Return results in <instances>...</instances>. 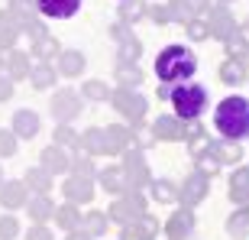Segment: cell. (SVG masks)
Returning <instances> with one entry per match:
<instances>
[{
    "label": "cell",
    "mask_w": 249,
    "mask_h": 240,
    "mask_svg": "<svg viewBox=\"0 0 249 240\" xmlns=\"http://www.w3.org/2000/svg\"><path fill=\"white\" fill-rule=\"evenodd\" d=\"M249 75H246V65H243V59H223V65H220V81L223 84H243Z\"/></svg>",
    "instance_id": "obj_26"
},
{
    "label": "cell",
    "mask_w": 249,
    "mask_h": 240,
    "mask_svg": "<svg viewBox=\"0 0 249 240\" xmlns=\"http://www.w3.org/2000/svg\"><path fill=\"white\" fill-rule=\"evenodd\" d=\"M110 104H113V107H117V111H120L126 120H133V123H142V117H146V98H142L139 91L117 88V91H110Z\"/></svg>",
    "instance_id": "obj_5"
},
{
    "label": "cell",
    "mask_w": 249,
    "mask_h": 240,
    "mask_svg": "<svg viewBox=\"0 0 249 240\" xmlns=\"http://www.w3.org/2000/svg\"><path fill=\"white\" fill-rule=\"evenodd\" d=\"M227 234L236 240H243L249 234V208L243 204V208H236V211L230 214V221H227Z\"/></svg>",
    "instance_id": "obj_33"
},
{
    "label": "cell",
    "mask_w": 249,
    "mask_h": 240,
    "mask_svg": "<svg viewBox=\"0 0 249 240\" xmlns=\"http://www.w3.org/2000/svg\"><path fill=\"white\" fill-rule=\"evenodd\" d=\"M149 188H152V198H156L159 204H168V201H175L178 198V188H175V182H172V179H152V182H149Z\"/></svg>",
    "instance_id": "obj_32"
},
{
    "label": "cell",
    "mask_w": 249,
    "mask_h": 240,
    "mask_svg": "<svg viewBox=\"0 0 249 240\" xmlns=\"http://www.w3.org/2000/svg\"><path fill=\"white\" fill-rule=\"evenodd\" d=\"M71 176H74V179H88V182L97 176V169H94V162H91V156H88V153H78V156H71Z\"/></svg>",
    "instance_id": "obj_39"
},
{
    "label": "cell",
    "mask_w": 249,
    "mask_h": 240,
    "mask_svg": "<svg viewBox=\"0 0 249 240\" xmlns=\"http://www.w3.org/2000/svg\"><path fill=\"white\" fill-rule=\"evenodd\" d=\"M10 13L13 17H19V13H36V0H13Z\"/></svg>",
    "instance_id": "obj_51"
},
{
    "label": "cell",
    "mask_w": 249,
    "mask_h": 240,
    "mask_svg": "<svg viewBox=\"0 0 249 240\" xmlns=\"http://www.w3.org/2000/svg\"><path fill=\"white\" fill-rule=\"evenodd\" d=\"M97 182L104 185V192H107V195H123L129 188L120 166H110V169H104V172H97Z\"/></svg>",
    "instance_id": "obj_22"
},
{
    "label": "cell",
    "mask_w": 249,
    "mask_h": 240,
    "mask_svg": "<svg viewBox=\"0 0 249 240\" xmlns=\"http://www.w3.org/2000/svg\"><path fill=\"white\" fill-rule=\"evenodd\" d=\"M81 94L68 91V88H62V91L52 98V117H55V123H71L78 114H81Z\"/></svg>",
    "instance_id": "obj_7"
},
{
    "label": "cell",
    "mask_w": 249,
    "mask_h": 240,
    "mask_svg": "<svg viewBox=\"0 0 249 240\" xmlns=\"http://www.w3.org/2000/svg\"><path fill=\"white\" fill-rule=\"evenodd\" d=\"M78 137H81V133H74L71 123H58L55 127V146H62V149L78 146Z\"/></svg>",
    "instance_id": "obj_42"
},
{
    "label": "cell",
    "mask_w": 249,
    "mask_h": 240,
    "mask_svg": "<svg viewBox=\"0 0 249 240\" xmlns=\"http://www.w3.org/2000/svg\"><path fill=\"white\" fill-rule=\"evenodd\" d=\"M197 72V56H194L188 46H165L162 52L156 56V75H159V84H185L188 78H194Z\"/></svg>",
    "instance_id": "obj_2"
},
{
    "label": "cell",
    "mask_w": 249,
    "mask_h": 240,
    "mask_svg": "<svg viewBox=\"0 0 249 240\" xmlns=\"http://www.w3.org/2000/svg\"><path fill=\"white\" fill-rule=\"evenodd\" d=\"M26 240H55V237H52V231H49L46 224H33L29 234H26Z\"/></svg>",
    "instance_id": "obj_50"
},
{
    "label": "cell",
    "mask_w": 249,
    "mask_h": 240,
    "mask_svg": "<svg viewBox=\"0 0 249 240\" xmlns=\"http://www.w3.org/2000/svg\"><path fill=\"white\" fill-rule=\"evenodd\" d=\"M52 218H55L58 221V227H62V231H78V227H81V214H78V204H62V208H55V214H52Z\"/></svg>",
    "instance_id": "obj_30"
},
{
    "label": "cell",
    "mask_w": 249,
    "mask_h": 240,
    "mask_svg": "<svg viewBox=\"0 0 249 240\" xmlns=\"http://www.w3.org/2000/svg\"><path fill=\"white\" fill-rule=\"evenodd\" d=\"M207 29H211V33L220 39V42H227V39L236 36L240 23L233 20V13H230L227 7H213V10H211V17H207Z\"/></svg>",
    "instance_id": "obj_9"
},
{
    "label": "cell",
    "mask_w": 249,
    "mask_h": 240,
    "mask_svg": "<svg viewBox=\"0 0 249 240\" xmlns=\"http://www.w3.org/2000/svg\"><path fill=\"white\" fill-rule=\"evenodd\" d=\"M17 234H19V221L13 214H3L0 218V240H13Z\"/></svg>",
    "instance_id": "obj_46"
},
{
    "label": "cell",
    "mask_w": 249,
    "mask_h": 240,
    "mask_svg": "<svg viewBox=\"0 0 249 240\" xmlns=\"http://www.w3.org/2000/svg\"><path fill=\"white\" fill-rule=\"evenodd\" d=\"M26 211H29V218H33V224H46L49 218L55 214V204H52L49 195H36V198L26 201Z\"/></svg>",
    "instance_id": "obj_24"
},
{
    "label": "cell",
    "mask_w": 249,
    "mask_h": 240,
    "mask_svg": "<svg viewBox=\"0 0 249 240\" xmlns=\"http://www.w3.org/2000/svg\"><path fill=\"white\" fill-rule=\"evenodd\" d=\"M120 3H126V0H120Z\"/></svg>",
    "instance_id": "obj_62"
},
{
    "label": "cell",
    "mask_w": 249,
    "mask_h": 240,
    "mask_svg": "<svg viewBox=\"0 0 249 240\" xmlns=\"http://www.w3.org/2000/svg\"><path fill=\"white\" fill-rule=\"evenodd\" d=\"M152 133L168 140V143H178V140H188V123H181L175 114H162V117H156V123H152Z\"/></svg>",
    "instance_id": "obj_11"
},
{
    "label": "cell",
    "mask_w": 249,
    "mask_h": 240,
    "mask_svg": "<svg viewBox=\"0 0 249 240\" xmlns=\"http://www.w3.org/2000/svg\"><path fill=\"white\" fill-rule=\"evenodd\" d=\"M146 214V195L139 192V188H126V192L117 198V201L110 204V211H107V218L117 224H136L139 218Z\"/></svg>",
    "instance_id": "obj_4"
},
{
    "label": "cell",
    "mask_w": 249,
    "mask_h": 240,
    "mask_svg": "<svg viewBox=\"0 0 249 240\" xmlns=\"http://www.w3.org/2000/svg\"><path fill=\"white\" fill-rule=\"evenodd\" d=\"M104 137H107V156H123V153L129 149V130L120 127V123L107 127Z\"/></svg>",
    "instance_id": "obj_21"
},
{
    "label": "cell",
    "mask_w": 249,
    "mask_h": 240,
    "mask_svg": "<svg viewBox=\"0 0 249 240\" xmlns=\"http://www.w3.org/2000/svg\"><path fill=\"white\" fill-rule=\"evenodd\" d=\"M188 7L194 10V17L201 13V10H211V0H188Z\"/></svg>",
    "instance_id": "obj_55"
},
{
    "label": "cell",
    "mask_w": 249,
    "mask_h": 240,
    "mask_svg": "<svg viewBox=\"0 0 249 240\" xmlns=\"http://www.w3.org/2000/svg\"><path fill=\"white\" fill-rule=\"evenodd\" d=\"M110 36L117 39V42H123V39H129L133 33H129V26H126V23H120V20H117V23L110 26Z\"/></svg>",
    "instance_id": "obj_52"
},
{
    "label": "cell",
    "mask_w": 249,
    "mask_h": 240,
    "mask_svg": "<svg viewBox=\"0 0 249 240\" xmlns=\"http://www.w3.org/2000/svg\"><path fill=\"white\" fill-rule=\"evenodd\" d=\"M123 176H126V185L129 188H146L149 182H152V176H149V166H146V159H142V153L139 149H126L123 153Z\"/></svg>",
    "instance_id": "obj_6"
},
{
    "label": "cell",
    "mask_w": 249,
    "mask_h": 240,
    "mask_svg": "<svg viewBox=\"0 0 249 240\" xmlns=\"http://www.w3.org/2000/svg\"><path fill=\"white\" fill-rule=\"evenodd\" d=\"M81 94L88 101H110V84L101 81V78H91V81L81 84Z\"/></svg>",
    "instance_id": "obj_38"
},
{
    "label": "cell",
    "mask_w": 249,
    "mask_h": 240,
    "mask_svg": "<svg viewBox=\"0 0 249 240\" xmlns=\"http://www.w3.org/2000/svg\"><path fill=\"white\" fill-rule=\"evenodd\" d=\"M23 182H26V188H33L36 195H49V188H52V176H49L42 166H33Z\"/></svg>",
    "instance_id": "obj_31"
},
{
    "label": "cell",
    "mask_w": 249,
    "mask_h": 240,
    "mask_svg": "<svg viewBox=\"0 0 249 240\" xmlns=\"http://www.w3.org/2000/svg\"><path fill=\"white\" fill-rule=\"evenodd\" d=\"M120 240H149V237H142V231H139L136 224H126L120 231Z\"/></svg>",
    "instance_id": "obj_53"
},
{
    "label": "cell",
    "mask_w": 249,
    "mask_h": 240,
    "mask_svg": "<svg viewBox=\"0 0 249 240\" xmlns=\"http://www.w3.org/2000/svg\"><path fill=\"white\" fill-rule=\"evenodd\" d=\"M0 68H3V52H0Z\"/></svg>",
    "instance_id": "obj_61"
},
{
    "label": "cell",
    "mask_w": 249,
    "mask_h": 240,
    "mask_svg": "<svg viewBox=\"0 0 249 240\" xmlns=\"http://www.w3.org/2000/svg\"><path fill=\"white\" fill-rule=\"evenodd\" d=\"M84 62H88V59H84L78 49H62V52H58L55 72H58V75H65V78H78V75L84 72Z\"/></svg>",
    "instance_id": "obj_18"
},
{
    "label": "cell",
    "mask_w": 249,
    "mask_h": 240,
    "mask_svg": "<svg viewBox=\"0 0 249 240\" xmlns=\"http://www.w3.org/2000/svg\"><path fill=\"white\" fill-rule=\"evenodd\" d=\"M168 17H172V23H181V26H188L194 17V10L188 7V0H168Z\"/></svg>",
    "instance_id": "obj_40"
},
{
    "label": "cell",
    "mask_w": 249,
    "mask_h": 240,
    "mask_svg": "<svg viewBox=\"0 0 249 240\" xmlns=\"http://www.w3.org/2000/svg\"><path fill=\"white\" fill-rule=\"evenodd\" d=\"M39 166L46 169L49 176H68L71 172V156H68V149L52 143V146H46L39 153Z\"/></svg>",
    "instance_id": "obj_8"
},
{
    "label": "cell",
    "mask_w": 249,
    "mask_h": 240,
    "mask_svg": "<svg viewBox=\"0 0 249 240\" xmlns=\"http://www.w3.org/2000/svg\"><path fill=\"white\" fill-rule=\"evenodd\" d=\"M13 137L17 140H33L39 133V114L36 111H29V107H23V111L13 114Z\"/></svg>",
    "instance_id": "obj_15"
},
{
    "label": "cell",
    "mask_w": 249,
    "mask_h": 240,
    "mask_svg": "<svg viewBox=\"0 0 249 240\" xmlns=\"http://www.w3.org/2000/svg\"><path fill=\"white\" fill-rule=\"evenodd\" d=\"M217 3H223V7H227V3H233V0H217Z\"/></svg>",
    "instance_id": "obj_59"
},
{
    "label": "cell",
    "mask_w": 249,
    "mask_h": 240,
    "mask_svg": "<svg viewBox=\"0 0 249 240\" xmlns=\"http://www.w3.org/2000/svg\"><path fill=\"white\" fill-rule=\"evenodd\" d=\"M236 39H240L243 46H246V49H249V23H243V26H240V29H236Z\"/></svg>",
    "instance_id": "obj_56"
},
{
    "label": "cell",
    "mask_w": 249,
    "mask_h": 240,
    "mask_svg": "<svg viewBox=\"0 0 249 240\" xmlns=\"http://www.w3.org/2000/svg\"><path fill=\"white\" fill-rule=\"evenodd\" d=\"M213 130L220 133V140H240L249 137V98L243 94H230L213 107Z\"/></svg>",
    "instance_id": "obj_1"
},
{
    "label": "cell",
    "mask_w": 249,
    "mask_h": 240,
    "mask_svg": "<svg viewBox=\"0 0 249 240\" xmlns=\"http://www.w3.org/2000/svg\"><path fill=\"white\" fill-rule=\"evenodd\" d=\"M139 20H146V3H139V0H126V3H120V23H126V26L133 29Z\"/></svg>",
    "instance_id": "obj_37"
},
{
    "label": "cell",
    "mask_w": 249,
    "mask_h": 240,
    "mask_svg": "<svg viewBox=\"0 0 249 240\" xmlns=\"http://www.w3.org/2000/svg\"><path fill=\"white\" fill-rule=\"evenodd\" d=\"M81 231H88L91 237H104V234H107V211L81 214Z\"/></svg>",
    "instance_id": "obj_35"
},
{
    "label": "cell",
    "mask_w": 249,
    "mask_h": 240,
    "mask_svg": "<svg viewBox=\"0 0 249 240\" xmlns=\"http://www.w3.org/2000/svg\"><path fill=\"white\" fill-rule=\"evenodd\" d=\"M62 192H65V198L71 204H91V198H94V185L88 182V179H74V176H68L65 179V185H62Z\"/></svg>",
    "instance_id": "obj_16"
},
{
    "label": "cell",
    "mask_w": 249,
    "mask_h": 240,
    "mask_svg": "<svg viewBox=\"0 0 249 240\" xmlns=\"http://www.w3.org/2000/svg\"><path fill=\"white\" fill-rule=\"evenodd\" d=\"M78 7H81V0H36V13L49 20H68L78 13Z\"/></svg>",
    "instance_id": "obj_13"
},
{
    "label": "cell",
    "mask_w": 249,
    "mask_h": 240,
    "mask_svg": "<svg viewBox=\"0 0 249 240\" xmlns=\"http://www.w3.org/2000/svg\"><path fill=\"white\" fill-rule=\"evenodd\" d=\"M58 78L55 72V65H49V62H39L29 68V81H33V88H39V91H46V88H52Z\"/></svg>",
    "instance_id": "obj_27"
},
{
    "label": "cell",
    "mask_w": 249,
    "mask_h": 240,
    "mask_svg": "<svg viewBox=\"0 0 249 240\" xmlns=\"http://www.w3.org/2000/svg\"><path fill=\"white\" fill-rule=\"evenodd\" d=\"M0 185H3V169H0Z\"/></svg>",
    "instance_id": "obj_60"
},
{
    "label": "cell",
    "mask_w": 249,
    "mask_h": 240,
    "mask_svg": "<svg viewBox=\"0 0 249 240\" xmlns=\"http://www.w3.org/2000/svg\"><path fill=\"white\" fill-rule=\"evenodd\" d=\"M191 231H194L191 208H178V211L165 221V237L168 240H188V234H191Z\"/></svg>",
    "instance_id": "obj_12"
},
{
    "label": "cell",
    "mask_w": 249,
    "mask_h": 240,
    "mask_svg": "<svg viewBox=\"0 0 249 240\" xmlns=\"http://www.w3.org/2000/svg\"><path fill=\"white\" fill-rule=\"evenodd\" d=\"M58 39L55 36H39V39H33V59H39V62H49V59H58Z\"/></svg>",
    "instance_id": "obj_29"
},
{
    "label": "cell",
    "mask_w": 249,
    "mask_h": 240,
    "mask_svg": "<svg viewBox=\"0 0 249 240\" xmlns=\"http://www.w3.org/2000/svg\"><path fill=\"white\" fill-rule=\"evenodd\" d=\"M29 201V188L26 182H3L0 185V204L7 211H17V208H26Z\"/></svg>",
    "instance_id": "obj_14"
},
{
    "label": "cell",
    "mask_w": 249,
    "mask_h": 240,
    "mask_svg": "<svg viewBox=\"0 0 249 240\" xmlns=\"http://www.w3.org/2000/svg\"><path fill=\"white\" fill-rule=\"evenodd\" d=\"M146 20H152V23H159V26L172 23V17H168V3H146Z\"/></svg>",
    "instance_id": "obj_44"
},
{
    "label": "cell",
    "mask_w": 249,
    "mask_h": 240,
    "mask_svg": "<svg viewBox=\"0 0 249 240\" xmlns=\"http://www.w3.org/2000/svg\"><path fill=\"white\" fill-rule=\"evenodd\" d=\"M156 143V133H152V127H142V123H136V130H129V146H136L139 153L142 149H149Z\"/></svg>",
    "instance_id": "obj_41"
},
{
    "label": "cell",
    "mask_w": 249,
    "mask_h": 240,
    "mask_svg": "<svg viewBox=\"0 0 249 240\" xmlns=\"http://www.w3.org/2000/svg\"><path fill=\"white\" fill-rule=\"evenodd\" d=\"M211 153L217 156L220 166H223V162H236V166L243 162V146H240V143H233V140H217V143L211 146Z\"/></svg>",
    "instance_id": "obj_25"
},
{
    "label": "cell",
    "mask_w": 249,
    "mask_h": 240,
    "mask_svg": "<svg viewBox=\"0 0 249 240\" xmlns=\"http://www.w3.org/2000/svg\"><path fill=\"white\" fill-rule=\"evenodd\" d=\"M211 146H213V140L204 133V127L197 120H191V123H188V149H191V156L194 159L204 156V153H211Z\"/></svg>",
    "instance_id": "obj_20"
},
{
    "label": "cell",
    "mask_w": 249,
    "mask_h": 240,
    "mask_svg": "<svg viewBox=\"0 0 249 240\" xmlns=\"http://www.w3.org/2000/svg\"><path fill=\"white\" fill-rule=\"evenodd\" d=\"M78 146L88 153V156H107V137H104L101 127H88L78 137Z\"/></svg>",
    "instance_id": "obj_19"
},
{
    "label": "cell",
    "mask_w": 249,
    "mask_h": 240,
    "mask_svg": "<svg viewBox=\"0 0 249 240\" xmlns=\"http://www.w3.org/2000/svg\"><path fill=\"white\" fill-rule=\"evenodd\" d=\"M117 84L126 88V91H139V84H142L139 65H117Z\"/></svg>",
    "instance_id": "obj_34"
},
{
    "label": "cell",
    "mask_w": 249,
    "mask_h": 240,
    "mask_svg": "<svg viewBox=\"0 0 249 240\" xmlns=\"http://www.w3.org/2000/svg\"><path fill=\"white\" fill-rule=\"evenodd\" d=\"M17 39H19V26L13 23L10 10H0V52H3V49H13Z\"/></svg>",
    "instance_id": "obj_28"
},
{
    "label": "cell",
    "mask_w": 249,
    "mask_h": 240,
    "mask_svg": "<svg viewBox=\"0 0 249 240\" xmlns=\"http://www.w3.org/2000/svg\"><path fill=\"white\" fill-rule=\"evenodd\" d=\"M168 101H172V111H175V117L181 120V123H191V120H197L204 111H207V101H211V94H207V88L204 84H175L172 88V94H168Z\"/></svg>",
    "instance_id": "obj_3"
},
{
    "label": "cell",
    "mask_w": 249,
    "mask_h": 240,
    "mask_svg": "<svg viewBox=\"0 0 249 240\" xmlns=\"http://www.w3.org/2000/svg\"><path fill=\"white\" fill-rule=\"evenodd\" d=\"M19 140L13 137V130H0V156H13Z\"/></svg>",
    "instance_id": "obj_48"
},
{
    "label": "cell",
    "mask_w": 249,
    "mask_h": 240,
    "mask_svg": "<svg viewBox=\"0 0 249 240\" xmlns=\"http://www.w3.org/2000/svg\"><path fill=\"white\" fill-rule=\"evenodd\" d=\"M230 201L233 204H249V162L236 166V172L230 176Z\"/></svg>",
    "instance_id": "obj_17"
},
{
    "label": "cell",
    "mask_w": 249,
    "mask_h": 240,
    "mask_svg": "<svg viewBox=\"0 0 249 240\" xmlns=\"http://www.w3.org/2000/svg\"><path fill=\"white\" fill-rule=\"evenodd\" d=\"M243 65H246V75H249V52H246V59H243Z\"/></svg>",
    "instance_id": "obj_58"
},
{
    "label": "cell",
    "mask_w": 249,
    "mask_h": 240,
    "mask_svg": "<svg viewBox=\"0 0 249 240\" xmlns=\"http://www.w3.org/2000/svg\"><path fill=\"white\" fill-rule=\"evenodd\" d=\"M10 98H13V81H10L7 75H0V104L10 101Z\"/></svg>",
    "instance_id": "obj_54"
},
{
    "label": "cell",
    "mask_w": 249,
    "mask_h": 240,
    "mask_svg": "<svg viewBox=\"0 0 249 240\" xmlns=\"http://www.w3.org/2000/svg\"><path fill=\"white\" fill-rule=\"evenodd\" d=\"M139 56H142V42H139L136 36H129V39H123L120 49H117V59H120L117 65H136Z\"/></svg>",
    "instance_id": "obj_36"
},
{
    "label": "cell",
    "mask_w": 249,
    "mask_h": 240,
    "mask_svg": "<svg viewBox=\"0 0 249 240\" xmlns=\"http://www.w3.org/2000/svg\"><path fill=\"white\" fill-rule=\"evenodd\" d=\"M65 240H91V234L78 227V231H68V237H65Z\"/></svg>",
    "instance_id": "obj_57"
},
{
    "label": "cell",
    "mask_w": 249,
    "mask_h": 240,
    "mask_svg": "<svg viewBox=\"0 0 249 240\" xmlns=\"http://www.w3.org/2000/svg\"><path fill=\"white\" fill-rule=\"evenodd\" d=\"M139 3H142V0H139Z\"/></svg>",
    "instance_id": "obj_63"
},
{
    "label": "cell",
    "mask_w": 249,
    "mask_h": 240,
    "mask_svg": "<svg viewBox=\"0 0 249 240\" xmlns=\"http://www.w3.org/2000/svg\"><path fill=\"white\" fill-rule=\"evenodd\" d=\"M223 46H227V59H246V52H249V49L243 46V42H240L236 36H233V39H227Z\"/></svg>",
    "instance_id": "obj_49"
},
{
    "label": "cell",
    "mask_w": 249,
    "mask_h": 240,
    "mask_svg": "<svg viewBox=\"0 0 249 240\" xmlns=\"http://www.w3.org/2000/svg\"><path fill=\"white\" fill-rule=\"evenodd\" d=\"M207 185H211V179H204L201 172H191L178 188V198L185 201V208H194V204H201L207 198Z\"/></svg>",
    "instance_id": "obj_10"
},
{
    "label": "cell",
    "mask_w": 249,
    "mask_h": 240,
    "mask_svg": "<svg viewBox=\"0 0 249 240\" xmlns=\"http://www.w3.org/2000/svg\"><path fill=\"white\" fill-rule=\"evenodd\" d=\"M185 29H188V39H191V42H204V39L211 36V29H207V20H191Z\"/></svg>",
    "instance_id": "obj_45"
},
{
    "label": "cell",
    "mask_w": 249,
    "mask_h": 240,
    "mask_svg": "<svg viewBox=\"0 0 249 240\" xmlns=\"http://www.w3.org/2000/svg\"><path fill=\"white\" fill-rule=\"evenodd\" d=\"M3 65H7V78L10 81H19V78H29V56L26 52H17V49H10V56L3 59Z\"/></svg>",
    "instance_id": "obj_23"
},
{
    "label": "cell",
    "mask_w": 249,
    "mask_h": 240,
    "mask_svg": "<svg viewBox=\"0 0 249 240\" xmlns=\"http://www.w3.org/2000/svg\"><path fill=\"white\" fill-rule=\"evenodd\" d=\"M194 172H201L204 179H211V176L220 172V162H217L213 153H204V156H197V169H194Z\"/></svg>",
    "instance_id": "obj_43"
},
{
    "label": "cell",
    "mask_w": 249,
    "mask_h": 240,
    "mask_svg": "<svg viewBox=\"0 0 249 240\" xmlns=\"http://www.w3.org/2000/svg\"><path fill=\"white\" fill-rule=\"evenodd\" d=\"M136 227L142 231V237H149V240H156V234H159V221H156V218H152L149 211L136 221Z\"/></svg>",
    "instance_id": "obj_47"
}]
</instances>
